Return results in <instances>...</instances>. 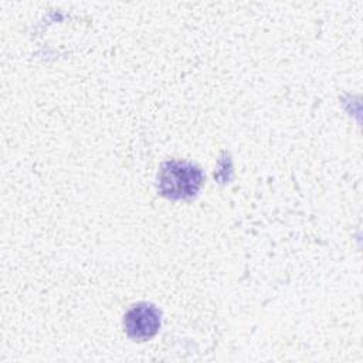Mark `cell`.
Here are the masks:
<instances>
[{
    "label": "cell",
    "mask_w": 363,
    "mask_h": 363,
    "mask_svg": "<svg viewBox=\"0 0 363 363\" xmlns=\"http://www.w3.org/2000/svg\"><path fill=\"white\" fill-rule=\"evenodd\" d=\"M157 180L162 196L172 200L190 199L199 191L203 183V173L189 162L167 160L162 164Z\"/></svg>",
    "instance_id": "6da1fadb"
},
{
    "label": "cell",
    "mask_w": 363,
    "mask_h": 363,
    "mask_svg": "<svg viewBox=\"0 0 363 363\" xmlns=\"http://www.w3.org/2000/svg\"><path fill=\"white\" fill-rule=\"evenodd\" d=\"M126 335L138 342L152 339L160 328V311L147 302H139L128 309L123 316Z\"/></svg>",
    "instance_id": "7a4b0ae2"
}]
</instances>
